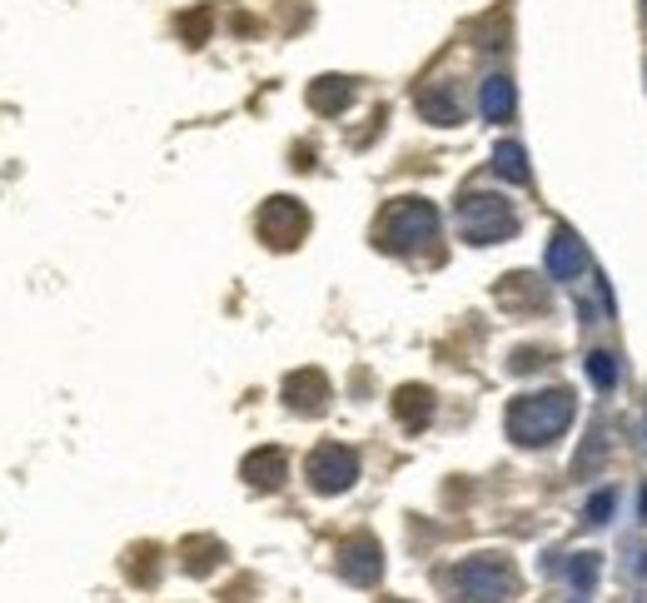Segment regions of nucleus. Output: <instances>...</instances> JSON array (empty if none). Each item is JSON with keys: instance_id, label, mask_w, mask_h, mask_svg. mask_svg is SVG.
<instances>
[{"instance_id": "obj_4", "label": "nucleus", "mask_w": 647, "mask_h": 603, "mask_svg": "<svg viewBox=\"0 0 647 603\" xmlns=\"http://www.w3.org/2000/svg\"><path fill=\"white\" fill-rule=\"evenodd\" d=\"M459 235L469 245H503V239L518 235V214L503 195H483V189H469L459 200Z\"/></svg>"}, {"instance_id": "obj_18", "label": "nucleus", "mask_w": 647, "mask_h": 603, "mask_svg": "<svg viewBox=\"0 0 647 603\" xmlns=\"http://www.w3.org/2000/svg\"><path fill=\"white\" fill-rule=\"evenodd\" d=\"M588 379L598 384V390H612V384H618V359H612L608 349H593L588 355Z\"/></svg>"}, {"instance_id": "obj_22", "label": "nucleus", "mask_w": 647, "mask_h": 603, "mask_svg": "<svg viewBox=\"0 0 647 603\" xmlns=\"http://www.w3.org/2000/svg\"><path fill=\"white\" fill-rule=\"evenodd\" d=\"M384 603H403V599H384Z\"/></svg>"}, {"instance_id": "obj_2", "label": "nucleus", "mask_w": 647, "mask_h": 603, "mask_svg": "<svg viewBox=\"0 0 647 603\" xmlns=\"http://www.w3.org/2000/svg\"><path fill=\"white\" fill-rule=\"evenodd\" d=\"M448 589H453V603H508L518 593V579L508 568V558L473 554L448 574Z\"/></svg>"}, {"instance_id": "obj_15", "label": "nucleus", "mask_w": 647, "mask_h": 603, "mask_svg": "<svg viewBox=\"0 0 647 603\" xmlns=\"http://www.w3.org/2000/svg\"><path fill=\"white\" fill-rule=\"evenodd\" d=\"M598 574H602V558H598V554H573V558L563 564V579L573 583L577 593H593V589H598Z\"/></svg>"}, {"instance_id": "obj_13", "label": "nucleus", "mask_w": 647, "mask_h": 603, "mask_svg": "<svg viewBox=\"0 0 647 603\" xmlns=\"http://www.w3.org/2000/svg\"><path fill=\"white\" fill-rule=\"evenodd\" d=\"M478 106H483V120H508L513 115V81L508 75H488Z\"/></svg>"}, {"instance_id": "obj_19", "label": "nucleus", "mask_w": 647, "mask_h": 603, "mask_svg": "<svg viewBox=\"0 0 647 603\" xmlns=\"http://www.w3.org/2000/svg\"><path fill=\"white\" fill-rule=\"evenodd\" d=\"M612 509H618V494H612V489H598V494L588 499V509H583V519H588L593 529H602V524L612 519Z\"/></svg>"}, {"instance_id": "obj_12", "label": "nucleus", "mask_w": 647, "mask_h": 603, "mask_svg": "<svg viewBox=\"0 0 647 603\" xmlns=\"http://www.w3.org/2000/svg\"><path fill=\"white\" fill-rule=\"evenodd\" d=\"M349 100H353V85L344 75H319L309 85V110H319V115H339Z\"/></svg>"}, {"instance_id": "obj_5", "label": "nucleus", "mask_w": 647, "mask_h": 603, "mask_svg": "<svg viewBox=\"0 0 647 603\" xmlns=\"http://www.w3.org/2000/svg\"><path fill=\"white\" fill-rule=\"evenodd\" d=\"M304 473H309V484H314V494H344L359 479V454L349 444H319L309 454Z\"/></svg>"}, {"instance_id": "obj_11", "label": "nucleus", "mask_w": 647, "mask_h": 603, "mask_svg": "<svg viewBox=\"0 0 647 603\" xmlns=\"http://www.w3.org/2000/svg\"><path fill=\"white\" fill-rule=\"evenodd\" d=\"M394 415H399L403 429H424L428 419H434V394H428L424 384H403V390L394 394Z\"/></svg>"}, {"instance_id": "obj_3", "label": "nucleus", "mask_w": 647, "mask_h": 603, "mask_svg": "<svg viewBox=\"0 0 647 603\" xmlns=\"http://www.w3.org/2000/svg\"><path fill=\"white\" fill-rule=\"evenodd\" d=\"M374 235L378 249H388V255H413V249H424L438 235V210L428 200H394L378 214Z\"/></svg>"}, {"instance_id": "obj_16", "label": "nucleus", "mask_w": 647, "mask_h": 603, "mask_svg": "<svg viewBox=\"0 0 647 603\" xmlns=\"http://www.w3.org/2000/svg\"><path fill=\"white\" fill-rule=\"evenodd\" d=\"M179 554H185L189 574H210V568L224 558V544H220V539H185V549H179Z\"/></svg>"}, {"instance_id": "obj_1", "label": "nucleus", "mask_w": 647, "mask_h": 603, "mask_svg": "<svg viewBox=\"0 0 647 603\" xmlns=\"http://www.w3.org/2000/svg\"><path fill=\"white\" fill-rule=\"evenodd\" d=\"M508 439L523 450H548L553 439H563V429L573 424V390H538L518 394L508 404Z\"/></svg>"}, {"instance_id": "obj_7", "label": "nucleus", "mask_w": 647, "mask_h": 603, "mask_svg": "<svg viewBox=\"0 0 647 603\" xmlns=\"http://www.w3.org/2000/svg\"><path fill=\"white\" fill-rule=\"evenodd\" d=\"M339 574L349 583H359V589L378 583V574H384V549H378L369 533H353V539H344V544H339Z\"/></svg>"}, {"instance_id": "obj_21", "label": "nucleus", "mask_w": 647, "mask_h": 603, "mask_svg": "<svg viewBox=\"0 0 647 603\" xmlns=\"http://www.w3.org/2000/svg\"><path fill=\"white\" fill-rule=\"evenodd\" d=\"M204 25H210V11H195V15H185V21H179V30L189 36V46H200V40H204Z\"/></svg>"}, {"instance_id": "obj_10", "label": "nucleus", "mask_w": 647, "mask_h": 603, "mask_svg": "<svg viewBox=\"0 0 647 603\" xmlns=\"http://www.w3.org/2000/svg\"><path fill=\"white\" fill-rule=\"evenodd\" d=\"M245 479L254 489H264V494H274V489L289 479V459H284V450H254L245 459Z\"/></svg>"}, {"instance_id": "obj_9", "label": "nucleus", "mask_w": 647, "mask_h": 603, "mask_svg": "<svg viewBox=\"0 0 647 603\" xmlns=\"http://www.w3.org/2000/svg\"><path fill=\"white\" fill-rule=\"evenodd\" d=\"M284 399H289V409H299V415H319V409L329 404V379L319 374V369H295V374L284 379Z\"/></svg>"}, {"instance_id": "obj_17", "label": "nucleus", "mask_w": 647, "mask_h": 603, "mask_svg": "<svg viewBox=\"0 0 647 603\" xmlns=\"http://www.w3.org/2000/svg\"><path fill=\"white\" fill-rule=\"evenodd\" d=\"M494 175L508 180V185H528V155L518 145H498L494 150Z\"/></svg>"}, {"instance_id": "obj_14", "label": "nucleus", "mask_w": 647, "mask_h": 603, "mask_svg": "<svg viewBox=\"0 0 647 603\" xmlns=\"http://www.w3.org/2000/svg\"><path fill=\"white\" fill-rule=\"evenodd\" d=\"M419 115L434 120V125H459V100L444 90V85H428V90H419Z\"/></svg>"}, {"instance_id": "obj_6", "label": "nucleus", "mask_w": 647, "mask_h": 603, "mask_svg": "<svg viewBox=\"0 0 647 603\" xmlns=\"http://www.w3.org/2000/svg\"><path fill=\"white\" fill-rule=\"evenodd\" d=\"M309 235V210L299 200H289V195H274V200H264V210H259V239L270 249H295L299 239Z\"/></svg>"}, {"instance_id": "obj_20", "label": "nucleus", "mask_w": 647, "mask_h": 603, "mask_svg": "<svg viewBox=\"0 0 647 603\" xmlns=\"http://www.w3.org/2000/svg\"><path fill=\"white\" fill-rule=\"evenodd\" d=\"M627 574H633V579H647V544L643 539H627Z\"/></svg>"}, {"instance_id": "obj_8", "label": "nucleus", "mask_w": 647, "mask_h": 603, "mask_svg": "<svg viewBox=\"0 0 647 603\" xmlns=\"http://www.w3.org/2000/svg\"><path fill=\"white\" fill-rule=\"evenodd\" d=\"M543 264H548V280H583V264H588V255H583V239L573 235V230H553V239H548V255H543Z\"/></svg>"}]
</instances>
